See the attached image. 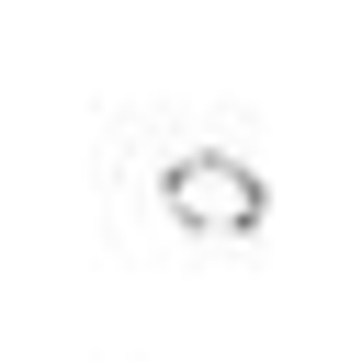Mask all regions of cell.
<instances>
[{
	"mask_svg": "<svg viewBox=\"0 0 362 362\" xmlns=\"http://www.w3.org/2000/svg\"><path fill=\"white\" fill-rule=\"evenodd\" d=\"M147 204H158V226H181V238H260V226H272V181H260L238 147H170V158L147 170Z\"/></svg>",
	"mask_w": 362,
	"mask_h": 362,
	"instance_id": "obj_1",
	"label": "cell"
}]
</instances>
